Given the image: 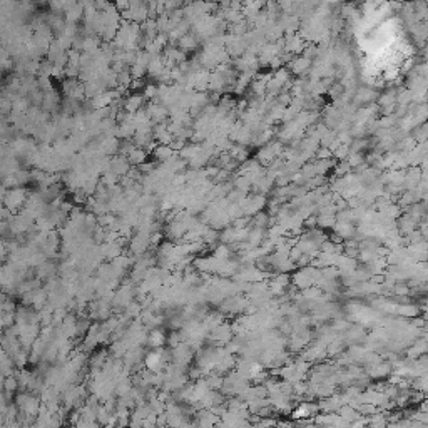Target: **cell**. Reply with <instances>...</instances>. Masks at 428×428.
Wrapping results in <instances>:
<instances>
[{
  "instance_id": "1",
  "label": "cell",
  "mask_w": 428,
  "mask_h": 428,
  "mask_svg": "<svg viewBox=\"0 0 428 428\" xmlns=\"http://www.w3.org/2000/svg\"><path fill=\"white\" fill-rule=\"evenodd\" d=\"M141 105H142V97H139V95H131V97H127L124 107H126L129 114H136L137 110L141 109Z\"/></svg>"
}]
</instances>
